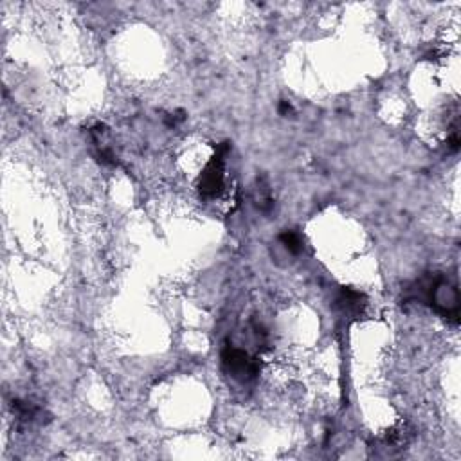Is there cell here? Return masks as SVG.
<instances>
[{
	"label": "cell",
	"mask_w": 461,
	"mask_h": 461,
	"mask_svg": "<svg viewBox=\"0 0 461 461\" xmlns=\"http://www.w3.org/2000/svg\"><path fill=\"white\" fill-rule=\"evenodd\" d=\"M222 360H224L227 372L231 373L234 379L242 382L252 381V379L258 375V372H260L258 360L247 354L245 349H240L236 348V346H227V348L224 349Z\"/></svg>",
	"instance_id": "cell-1"
},
{
	"label": "cell",
	"mask_w": 461,
	"mask_h": 461,
	"mask_svg": "<svg viewBox=\"0 0 461 461\" xmlns=\"http://www.w3.org/2000/svg\"><path fill=\"white\" fill-rule=\"evenodd\" d=\"M279 240H281V243L285 245V249H287L288 252H294V254H297V252L303 249L299 236H297L296 233H292V231H285V233L279 236Z\"/></svg>",
	"instance_id": "cell-2"
}]
</instances>
